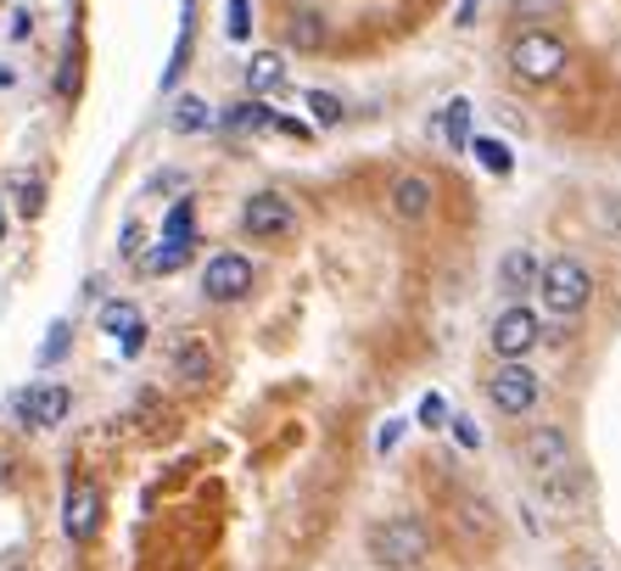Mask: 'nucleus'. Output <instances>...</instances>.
I'll list each match as a JSON object with an SVG mask.
<instances>
[{
	"instance_id": "35",
	"label": "nucleus",
	"mask_w": 621,
	"mask_h": 571,
	"mask_svg": "<svg viewBox=\"0 0 621 571\" xmlns=\"http://www.w3.org/2000/svg\"><path fill=\"white\" fill-rule=\"evenodd\" d=\"M62 348H67V325H56V337H51V342H45V359H56V353H62Z\"/></svg>"
},
{
	"instance_id": "2",
	"label": "nucleus",
	"mask_w": 621,
	"mask_h": 571,
	"mask_svg": "<svg viewBox=\"0 0 621 571\" xmlns=\"http://www.w3.org/2000/svg\"><path fill=\"white\" fill-rule=\"evenodd\" d=\"M531 292H538L544 314H555V319H577V314L588 308V297H593V275H588V264H582V258H549Z\"/></svg>"
},
{
	"instance_id": "37",
	"label": "nucleus",
	"mask_w": 621,
	"mask_h": 571,
	"mask_svg": "<svg viewBox=\"0 0 621 571\" xmlns=\"http://www.w3.org/2000/svg\"><path fill=\"white\" fill-rule=\"evenodd\" d=\"M7 465H12V459H7V454H0V487H7V476H12V470H7Z\"/></svg>"
},
{
	"instance_id": "20",
	"label": "nucleus",
	"mask_w": 621,
	"mask_h": 571,
	"mask_svg": "<svg viewBox=\"0 0 621 571\" xmlns=\"http://www.w3.org/2000/svg\"><path fill=\"white\" fill-rule=\"evenodd\" d=\"M436 129H442V140H449L454 151H465L471 146V96H454L449 107H442V124Z\"/></svg>"
},
{
	"instance_id": "18",
	"label": "nucleus",
	"mask_w": 621,
	"mask_h": 571,
	"mask_svg": "<svg viewBox=\"0 0 621 571\" xmlns=\"http://www.w3.org/2000/svg\"><path fill=\"white\" fill-rule=\"evenodd\" d=\"M173 376H186L191 387H202V381L213 376V353H208V342H191V337L173 342Z\"/></svg>"
},
{
	"instance_id": "6",
	"label": "nucleus",
	"mask_w": 621,
	"mask_h": 571,
	"mask_svg": "<svg viewBox=\"0 0 621 571\" xmlns=\"http://www.w3.org/2000/svg\"><path fill=\"white\" fill-rule=\"evenodd\" d=\"M241 230H246L252 241H281V235L297 230V208H292L281 191H252V197L241 202Z\"/></svg>"
},
{
	"instance_id": "30",
	"label": "nucleus",
	"mask_w": 621,
	"mask_h": 571,
	"mask_svg": "<svg viewBox=\"0 0 621 571\" xmlns=\"http://www.w3.org/2000/svg\"><path fill=\"white\" fill-rule=\"evenodd\" d=\"M275 129H281V135H292V140H308V135H314L303 118H281V113H275Z\"/></svg>"
},
{
	"instance_id": "11",
	"label": "nucleus",
	"mask_w": 621,
	"mask_h": 571,
	"mask_svg": "<svg viewBox=\"0 0 621 571\" xmlns=\"http://www.w3.org/2000/svg\"><path fill=\"white\" fill-rule=\"evenodd\" d=\"M387 208H392L398 224H425L431 208H436V186L425 175H398L392 191H387Z\"/></svg>"
},
{
	"instance_id": "7",
	"label": "nucleus",
	"mask_w": 621,
	"mask_h": 571,
	"mask_svg": "<svg viewBox=\"0 0 621 571\" xmlns=\"http://www.w3.org/2000/svg\"><path fill=\"white\" fill-rule=\"evenodd\" d=\"M12 410H18V421H23V426L51 432V426H62V421H67V410H73V392H67L62 381H45V387L18 392V398H12Z\"/></svg>"
},
{
	"instance_id": "9",
	"label": "nucleus",
	"mask_w": 621,
	"mask_h": 571,
	"mask_svg": "<svg viewBox=\"0 0 621 571\" xmlns=\"http://www.w3.org/2000/svg\"><path fill=\"white\" fill-rule=\"evenodd\" d=\"M520 465H526L531 476H560V470L571 465V437H566L560 426H531V432L520 437Z\"/></svg>"
},
{
	"instance_id": "13",
	"label": "nucleus",
	"mask_w": 621,
	"mask_h": 571,
	"mask_svg": "<svg viewBox=\"0 0 621 571\" xmlns=\"http://www.w3.org/2000/svg\"><path fill=\"white\" fill-rule=\"evenodd\" d=\"M191 40H197V0H180V34H173L168 67H162V91L180 85V73L191 67Z\"/></svg>"
},
{
	"instance_id": "16",
	"label": "nucleus",
	"mask_w": 621,
	"mask_h": 571,
	"mask_svg": "<svg viewBox=\"0 0 621 571\" xmlns=\"http://www.w3.org/2000/svg\"><path fill=\"white\" fill-rule=\"evenodd\" d=\"M219 124V113L202 102V96H173V107H168V129L173 135H202V129H213Z\"/></svg>"
},
{
	"instance_id": "4",
	"label": "nucleus",
	"mask_w": 621,
	"mask_h": 571,
	"mask_svg": "<svg viewBox=\"0 0 621 571\" xmlns=\"http://www.w3.org/2000/svg\"><path fill=\"white\" fill-rule=\"evenodd\" d=\"M487 398H493V410L520 421L538 410V370H531L526 359H504L493 376H487Z\"/></svg>"
},
{
	"instance_id": "34",
	"label": "nucleus",
	"mask_w": 621,
	"mask_h": 571,
	"mask_svg": "<svg viewBox=\"0 0 621 571\" xmlns=\"http://www.w3.org/2000/svg\"><path fill=\"white\" fill-rule=\"evenodd\" d=\"M124 253H129V258L140 253V224H124Z\"/></svg>"
},
{
	"instance_id": "1",
	"label": "nucleus",
	"mask_w": 621,
	"mask_h": 571,
	"mask_svg": "<svg viewBox=\"0 0 621 571\" xmlns=\"http://www.w3.org/2000/svg\"><path fill=\"white\" fill-rule=\"evenodd\" d=\"M365 554H370V565H381V571H414V565L431 554V527H425L414 510L387 516V521L370 527Z\"/></svg>"
},
{
	"instance_id": "14",
	"label": "nucleus",
	"mask_w": 621,
	"mask_h": 571,
	"mask_svg": "<svg viewBox=\"0 0 621 571\" xmlns=\"http://www.w3.org/2000/svg\"><path fill=\"white\" fill-rule=\"evenodd\" d=\"M102 325H107L113 337H124V353H129V359L140 353V342H146V319H140L135 303H124V297L107 303V308H102Z\"/></svg>"
},
{
	"instance_id": "15",
	"label": "nucleus",
	"mask_w": 621,
	"mask_h": 571,
	"mask_svg": "<svg viewBox=\"0 0 621 571\" xmlns=\"http://www.w3.org/2000/svg\"><path fill=\"white\" fill-rule=\"evenodd\" d=\"M286 85V51H252L246 62V96H270Z\"/></svg>"
},
{
	"instance_id": "29",
	"label": "nucleus",
	"mask_w": 621,
	"mask_h": 571,
	"mask_svg": "<svg viewBox=\"0 0 621 571\" xmlns=\"http://www.w3.org/2000/svg\"><path fill=\"white\" fill-rule=\"evenodd\" d=\"M449 432H454V443H460V448H482V432H476L465 415H449Z\"/></svg>"
},
{
	"instance_id": "22",
	"label": "nucleus",
	"mask_w": 621,
	"mask_h": 571,
	"mask_svg": "<svg viewBox=\"0 0 621 571\" xmlns=\"http://www.w3.org/2000/svg\"><path fill=\"white\" fill-rule=\"evenodd\" d=\"M465 151H476V162H482V169H487V175H509V169H515V157H509V146H504V140H493V135H476V140L465 146Z\"/></svg>"
},
{
	"instance_id": "21",
	"label": "nucleus",
	"mask_w": 621,
	"mask_h": 571,
	"mask_svg": "<svg viewBox=\"0 0 621 571\" xmlns=\"http://www.w3.org/2000/svg\"><path fill=\"white\" fill-rule=\"evenodd\" d=\"M186 258H191V241H157V247L140 258V269H146V275H173Z\"/></svg>"
},
{
	"instance_id": "31",
	"label": "nucleus",
	"mask_w": 621,
	"mask_h": 571,
	"mask_svg": "<svg viewBox=\"0 0 621 571\" xmlns=\"http://www.w3.org/2000/svg\"><path fill=\"white\" fill-rule=\"evenodd\" d=\"M398 437H403V426H398V421H392V426H381V437H376V448H381V454H387V448H398Z\"/></svg>"
},
{
	"instance_id": "10",
	"label": "nucleus",
	"mask_w": 621,
	"mask_h": 571,
	"mask_svg": "<svg viewBox=\"0 0 621 571\" xmlns=\"http://www.w3.org/2000/svg\"><path fill=\"white\" fill-rule=\"evenodd\" d=\"M96 527H102V487L96 482H73L62 494V532L73 543H91Z\"/></svg>"
},
{
	"instance_id": "28",
	"label": "nucleus",
	"mask_w": 621,
	"mask_h": 571,
	"mask_svg": "<svg viewBox=\"0 0 621 571\" xmlns=\"http://www.w3.org/2000/svg\"><path fill=\"white\" fill-rule=\"evenodd\" d=\"M515 12L520 18H555V12H566V0H515Z\"/></svg>"
},
{
	"instance_id": "3",
	"label": "nucleus",
	"mask_w": 621,
	"mask_h": 571,
	"mask_svg": "<svg viewBox=\"0 0 621 571\" xmlns=\"http://www.w3.org/2000/svg\"><path fill=\"white\" fill-rule=\"evenodd\" d=\"M509 73L526 78V85H549V78L566 73V40L549 34V29L515 34V45H509Z\"/></svg>"
},
{
	"instance_id": "5",
	"label": "nucleus",
	"mask_w": 621,
	"mask_h": 571,
	"mask_svg": "<svg viewBox=\"0 0 621 571\" xmlns=\"http://www.w3.org/2000/svg\"><path fill=\"white\" fill-rule=\"evenodd\" d=\"M487 342H493V353H498V359H526L531 348L544 342V319L531 314L526 303H509V308H504V314L493 319Z\"/></svg>"
},
{
	"instance_id": "25",
	"label": "nucleus",
	"mask_w": 621,
	"mask_h": 571,
	"mask_svg": "<svg viewBox=\"0 0 621 571\" xmlns=\"http://www.w3.org/2000/svg\"><path fill=\"white\" fill-rule=\"evenodd\" d=\"M420 426H431V432L449 426V398H442V392H425L420 398Z\"/></svg>"
},
{
	"instance_id": "39",
	"label": "nucleus",
	"mask_w": 621,
	"mask_h": 571,
	"mask_svg": "<svg viewBox=\"0 0 621 571\" xmlns=\"http://www.w3.org/2000/svg\"><path fill=\"white\" fill-rule=\"evenodd\" d=\"M593 571H604V565H593Z\"/></svg>"
},
{
	"instance_id": "12",
	"label": "nucleus",
	"mask_w": 621,
	"mask_h": 571,
	"mask_svg": "<svg viewBox=\"0 0 621 571\" xmlns=\"http://www.w3.org/2000/svg\"><path fill=\"white\" fill-rule=\"evenodd\" d=\"M538 275H544V264H538V253H531V247H509V253L498 258V292H504V297L531 292V286H538Z\"/></svg>"
},
{
	"instance_id": "8",
	"label": "nucleus",
	"mask_w": 621,
	"mask_h": 571,
	"mask_svg": "<svg viewBox=\"0 0 621 571\" xmlns=\"http://www.w3.org/2000/svg\"><path fill=\"white\" fill-rule=\"evenodd\" d=\"M252 292V258L241 253H213L202 269V297L208 303H241Z\"/></svg>"
},
{
	"instance_id": "19",
	"label": "nucleus",
	"mask_w": 621,
	"mask_h": 571,
	"mask_svg": "<svg viewBox=\"0 0 621 571\" xmlns=\"http://www.w3.org/2000/svg\"><path fill=\"white\" fill-rule=\"evenodd\" d=\"M319 45H325V18L308 12V7H297L286 18V51H319Z\"/></svg>"
},
{
	"instance_id": "40",
	"label": "nucleus",
	"mask_w": 621,
	"mask_h": 571,
	"mask_svg": "<svg viewBox=\"0 0 621 571\" xmlns=\"http://www.w3.org/2000/svg\"><path fill=\"white\" fill-rule=\"evenodd\" d=\"M12 571H23V565H12Z\"/></svg>"
},
{
	"instance_id": "24",
	"label": "nucleus",
	"mask_w": 621,
	"mask_h": 571,
	"mask_svg": "<svg viewBox=\"0 0 621 571\" xmlns=\"http://www.w3.org/2000/svg\"><path fill=\"white\" fill-rule=\"evenodd\" d=\"M303 102H308V113H314V124H319V129L341 124V113H347V107H341V96H330V91H308Z\"/></svg>"
},
{
	"instance_id": "26",
	"label": "nucleus",
	"mask_w": 621,
	"mask_h": 571,
	"mask_svg": "<svg viewBox=\"0 0 621 571\" xmlns=\"http://www.w3.org/2000/svg\"><path fill=\"white\" fill-rule=\"evenodd\" d=\"M224 34H230L235 45L252 34V0H230V23H224Z\"/></svg>"
},
{
	"instance_id": "36",
	"label": "nucleus",
	"mask_w": 621,
	"mask_h": 571,
	"mask_svg": "<svg viewBox=\"0 0 621 571\" xmlns=\"http://www.w3.org/2000/svg\"><path fill=\"white\" fill-rule=\"evenodd\" d=\"M604 219H610V230L621 235V197H610V202H604Z\"/></svg>"
},
{
	"instance_id": "38",
	"label": "nucleus",
	"mask_w": 621,
	"mask_h": 571,
	"mask_svg": "<svg viewBox=\"0 0 621 571\" xmlns=\"http://www.w3.org/2000/svg\"><path fill=\"white\" fill-rule=\"evenodd\" d=\"M0 241H7V213H0Z\"/></svg>"
},
{
	"instance_id": "32",
	"label": "nucleus",
	"mask_w": 621,
	"mask_h": 571,
	"mask_svg": "<svg viewBox=\"0 0 621 571\" xmlns=\"http://www.w3.org/2000/svg\"><path fill=\"white\" fill-rule=\"evenodd\" d=\"M476 12H482V0H460V18H454V23H460V29H471V23H476Z\"/></svg>"
},
{
	"instance_id": "23",
	"label": "nucleus",
	"mask_w": 621,
	"mask_h": 571,
	"mask_svg": "<svg viewBox=\"0 0 621 571\" xmlns=\"http://www.w3.org/2000/svg\"><path fill=\"white\" fill-rule=\"evenodd\" d=\"M191 224H197V208H191V197H180V202L162 213V241H197Z\"/></svg>"
},
{
	"instance_id": "33",
	"label": "nucleus",
	"mask_w": 621,
	"mask_h": 571,
	"mask_svg": "<svg viewBox=\"0 0 621 571\" xmlns=\"http://www.w3.org/2000/svg\"><path fill=\"white\" fill-rule=\"evenodd\" d=\"M29 34H34V18L18 12V18H12V40H29Z\"/></svg>"
},
{
	"instance_id": "27",
	"label": "nucleus",
	"mask_w": 621,
	"mask_h": 571,
	"mask_svg": "<svg viewBox=\"0 0 621 571\" xmlns=\"http://www.w3.org/2000/svg\"><path fill=\"white\" fill-rule=\"evenodd\" d=\"M18 208H23L29 219H40V208H45V186H40V180H18Z\"/></svg>"
},
{
	"instance_id": "17",
	"label": "nucleus",
	"mask_w": 621,
	"mask_h": 571,
	"mask_svg": "<svg viewBox=\"0 0 621 571\" xmlns=\"http://www.w3.org/2000/svg\"><path fill=\"white\" fill-rule=\"evenodd\" d=\"M224 129L230 135H263V129H275V107H263L257 96H246V102L224 107Z\"/></svg>"
}]
</instances>
